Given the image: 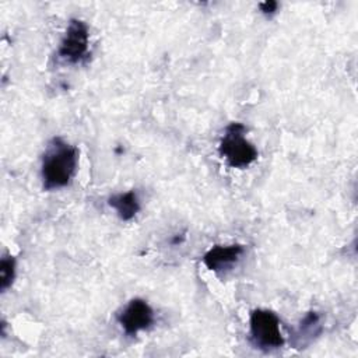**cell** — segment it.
Masks as SVG:
<instances>
[{"label": "cell", "mask_w": 358, "mask_h": 358, "mask_svg": "<svg viewBox=\"0 0 358 358\" xmlns=\"http://www.w3.org/2000/svg\"><path fill=\"white\" fill-rule=\"evenodd\" d=\"M15 275V260L13 256H6L0 263V289L6 291Z\"/></svg>", "instance_id": "8"}, {"label": "cell", "mask_w": 358, "mask_h": 358, "mask_svg": "<svg viewBox=\"0 0 358 358\" xmlns=\"http://www.w3.org/2000/svg\"><path fill=\"white\" fill-rule=\"evenodd\" d=\"M243 255V246L241 245H228V246H214L204 256L203 263L207 268L213 271H222L232 267Z\"/></svg>", "instance_id": "6"}, {"label": "cell", "mask_w": 358, "mask_h": 358, "mask_svg": "<svg viewBox=\"0 0 358 358\" xmlns=\"http://www.w3.org/2000/svg\"><path fill=\"white\" fill-rule=\"evenodd\" d=\"M250 338L256 347L268 351L280 348L284 337L280 331V320L275 313L267 309H256L250 313Z\"/></svg>", "instance_id": "3"}, {"label": "cell", "mask_w": 358, "mask_h": 358, "mask_svg": "<svg viewBox=\"0 0 358 358\" xmlns=\"http://www.w3.org/2000/svg\"><path fill=\"white\" fill-rule=\"evenodd\" d=\"M78 152L77 148L63 141L62 138H53L42 159V182L46 190L59 189L71 180L77 168Z\"/></svg>", "instance_id": "1"}, {"label": "cell", "mask_w": 358, "mask_h": 358, "mask_svg": "<svg viewBox=\"0 0 358 358\" xmlns=\"http://www.w3.org/2000/svg\"><path fill=\"white\" fill-rule=\"evenodd\" d=\"M277 1L274 0H268V1H264V3H260V10L264 13V14H273L275 10H277Z\"/></svg>", "instance_id": "9"}, {"label": "cell", "mask_w": 358, "mask_h": 358, "mask_svg": "<svg viewBox=\"0 0 358 358\" xmlns=\"http://www.w3.org/2000/svg\"><path fill=\"white\" fill-rule=\"evenodd\" d=\"M117 322L127 336H136L138 331L151 327L154 323V312L143 299H131L117 316Z\"/></svg>", "instance_id": "5"}, {"label": "cell", "mask_w": 358, "mask_h": 358, "mask_svg": "<svg viewBox=\"0 0 358 358\" xmlns=\"http://www.w3.org/2000/svg\"><path fill=\"white\" fill-rule=\"evenodd\" d=\"M245 126L231 123L220 141L218 151L232 168H246L257 158V150L243 136Z\"/></svg>", "instance_id": "2"}, {"label": "cell", "mask_w": 358, "mask_h": 358, "mask_svg": "<svg viewBox=\"0 0 358 358\" xmlns=\"http://www.w3.org/2000/svg\"><path fill=\"white\" fill-rule=\"evenodd\" d=\"M88 28L80 20H71L60 42L59 56L70 63L81 62L88 52Z\"/></svg>", "instance_id": "4"}, {"label": "cell", "mask_w": 358, "mask_h": 358, "mask_svg": "<svg viewBox=\"0 0 358 358\" xmlns=\"http://www.w3.org/2000/svg\"><path fill=\"white\" fill-rule=\"evenodd\" d=\"M109 206L113 207L123 221L131 220L140 210V201L134 190L115 194L109 199Z\"/></svg>", "instance_id": "7"}]
</instances>
